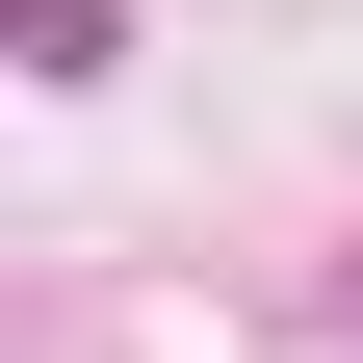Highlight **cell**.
Returning <instances> with one entry per match:
<instances>
[{"label":"cell","mask_w":363,"mask_h":363,"mask_svg":"<svg viewBox=\"0 0 363 363\" xmlns=\"http://www.w3.org/2000/svg\"><path fill=\"white\" fill-rule=\"evenodd\" d=\"M0 26H26V78H52V104H78V78L130 52V0H0Z\"/></svg>","instance_id":"obj_1"},{"label":"cell","mask_w":363,"mask_h":363,"mask_svg":"<svg viewBox=\"0 0 363 363\" xmlns=\"http://www.w3.org/2000/svg\"><path fill=\"white\" fill-rule=\"evenodd\" d=\"M337 337H363V286H337Z\"/></svg>","instance_id":"obj_2"}]
</instances>
